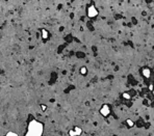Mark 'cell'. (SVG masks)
I'll use <instances>...</instances> for the list:
<instances>
[{"mask_svg":"<svg viewBox=\"0 0 154 136\" xmlns=\"http://www.w3.org/2000/svg\"><path fill=\"white\" fill-rule=\"evenodd\" d=\"M43 133H44V125L37 120H32L28 124L27 131L24 136H43Z\"/></svg>","mask_w":154,"mask_h":136,"instance_id":"cell-1","label":"cell"},{"mask_svg":"<svg viewBox=\"0 0 154 136\" xmlns=\"http://www.w3.org/2000/svg\"><path fill=\"white\" fill-rule=\"evenodd\" d=\"M100 113L102 116H104V117H106L110 114V106L107 105V104H104V105H102V107L100 109Z\"/></svg>","mask_w":154,"mask_h":136,"instance_id":"cell-2","label":"cell"},{"mask_svg":"<svg viewBox=\"0 0 154 136\" xmlns=\"http://www.w3.org/2000/svg\"><path fill=\"white\" fill-rule=\"evenodd\" d=\"M97 15H98V11L95 7V5H90L88 7V16L90 17V18H94V17H96Z\"/></svg>","mask_w":154,"mask_h":136,"instance_id":"cell-3","label":"cell"},{"mask_svg":"<svg viewBox=\"0 0 154 136\" xmlns=\"http://www.w3.org/2000/svg\"><path fill=\"white\" fill-rule=\"evenodd\" d=\"M142 73H143L144 77H146V78H150V76H151V71H150V69H148V68H145V69H143Z\"/></svg>","mask_w":154,"mask_h":136,"instance_id":"cell-4","label":"cell"},{"mask_svg":"<svg viewBox=\"0 0 154 136\" xmlns=\"http://www.w3.org/2000/svg\"><path fill=\"white\" fill-rule=\"evenodd\" d=\"M48 36H49V32H48L46 29H42V38H44V40H47Z\"/></svg>","mask_w":154,"mask_h":136,"instance_id":"cell-5","label":"cell"},{"mask_svg":"<svg viewBox=\"0 0 154 136\" xmlns=\"http://www.w3.org/2000/svg\"><path fill=\"white\" fill-rule=\"evenodd\" d=\"M122 97H123L125 100H130V99H131V96L128 93H124L123 94H122Z\"/></svg>","mask_w":154,"mask_h":136,"instance_id":"cell-6","label":"cell"},{"mask_svg":"<svg viewBox=\"0 0 154 136\" xmlns=\"http://www.w3.org/2000/svg\"><path fill=\"white\" fill-rule=\"evenodd\" d=\"M86 73H88V69H86L85 67L80 68V74H82V75H86Z\"/></svg>","mask_w":154,"mask_h":136,"instance_id":"cell-7","label":"cell"},{"mask_svg":"<svg viewBox=\"0 0 154 136\" xmlns=\"http://www.w3.org/2000/svg\"><path fill=\"white\" fill-rule=\"evenodd\" d=\"M74 130H75V132H76L77 136H78V135H80L81 133H82V130H81L79 127H75V128H74Z\"/></svg>","mask_w":154,"mask_h":136,"instance_id":"cell-8","label":"cell"},{"mask_svg":"<svg viewBox=\"0 0 154 136\" xmlns=\"http://www.w3.org/2000/svg\"><path fill=\"white\" fill-rule=\"evenodd\" d=\"M126 123H127V125H128L129 127H133V125H134V123L132 122V121L130 120V118H128V120H126Z\"/></svg>","mask_w":154,"mask_h":136,"instance_id":"cell-9","label":"cell"},{"mask_svg":"<svg viewBox=\"0 0 154 136\" xmlns=\"http://www.w3.org/2000/svg\"><path fill=\"white\" fill-rule=\"evenodd\" d=\"M69 135L70 136H77V134H76V132H75V130H74V129L69 130Z\"/></svg>","mask_w":154,"mask_h":136,"instance_id":"cell-10","label":"cell"},{"mask_svg":"<svg viewBox=\"0 0 154 136\" xmlns=\"http://www.w3.org/2000/svg\"><path fill=\"white\" fill-rule=\"evenodd\" d=\"M5 136H18V134L15 132H12V131H8V132L5 134Z\"/></svg>","mask_w":154,"mask_h":136,"instance_id":"cell-11","label":"cell"},{"mask_svg":"<svg viewBox=\"0 0 154 136\" xmlns=\"http://www.w3.org/2000/svg\"><path fill=\"white\" fill-rule=\"evenodd\" d=\"M41 109H42L43 111H45L47 109V106L46 105H41Z\"/></svg>","mask_w":154,"mask_h":136,"instance_id":"cell-12","label":"cell"},{"mask_svg":"<svg viewBox=\"0 0 154 136\" xmlns=\"http://www.w3.org/2000/svg\"><path fill=\"white\" fill-rule=\"evenodd\" d=\"M149 88H150L151 91H152V89L154 88V85H152V84H150V86H149Z\"/></svg>","mask_w":154,"mask_h":136,"instance_id":"cell-13","label":"cell"},{"mask_svg":"<svg viewBox=\"0 0 154 136\" xmlns=\"http://www.w3.org/2000/svg\"><path fill=\"white\" fill-rule=\"evenodd\" d=\"M153 85H154V84H153Z\"/></svg>","mask_w":154,"mask_h":136,"instance_id":"cell-14","label":"cell"}]
</instances>
